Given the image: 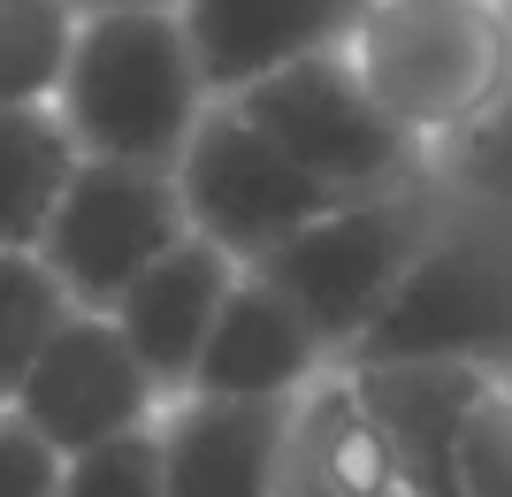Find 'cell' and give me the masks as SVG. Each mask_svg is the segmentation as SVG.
Returning <instances> with one entry per match:
<instances>
[{
	"mask_svg": "<svg viewBox=\"0 0 512 497\" xmlns=\"http://www.w3.org/2000/svg\"><path fill=\"white\" fill-rule=\"evenodd\" d=\"M0 497H62V452H46L8 406H0Z\"/></svg>",
	"mask_w": 512,
	"mask_h": 497,
	"instance_id": "cell-20",
	"label": "cell"
},
{
	"mask_svg": "<svg viewBox=\"0 0 512 497\" xmlns=\"http://www.w3.org/2000/svg\"><path fill=\"white\" fill-rule=\"evenodd\" d=\"M490 383H497V390H505V398H512V360H505V368H497V375H490Z\"/></svg>",
	"mask_w": 512,
	"mask_h": 497,
	"instance_id": "cell-22",
	"label": "cell"
},
{
	"mask_svg": "<svg viewBox=\"0 0 512 497\" xmlns=\"http://www.w3.org/2000/svg\"><path fill=\"white\" fill-rule=\"evenodd\" d=\"M367 360H451V368H482V375L505 368L512 360V215L436 207L390 306L337 368H367Z\"/></svg>",
	"mask_w": 512,
	"mask_h": 497,
	"instance_id": "cell-3",
	"label": "cell"
},
{
	"mask_svg": "<svg viewBox=\"0 0 512 497\" xmlns=\"http://www.w3.org/2000/svg\"><path fill=\"white\" fill-rule=\"evenodd\" d=\"M176 207L184 230L207 238L214 253H230L237 268H253L260 253H276L283 238H299L314 215H329L337 199L321 192L306 169H291V153L276 138H260L230 100H214L199 115V130L176 153Z\"/></svg>",
	"mask_w": 512,
	"mask_h": 497,
	"instance_id": "cell-7",
	"label": "cell"
},
{
	"mask_svg": "<svg viewBox=\"0 0 512 497\" xmlns=\"http://www.w3.org/2000/svg\"><path fill=\"white\" fill-rule=\"evenodd\" d=\"M360 398L367 429L383 436L390 467L413 497H451V444H459V413L474 390L490 383L482 368H451V360H367L337 368Z\"/></svg>",
	"mask_w": 512,
	"mask_h": 497,
	"instance_id": "cell-11",
	"label": "cell"
},
{
	"mask_svg": "<svg viewBox=\"0 0 512 497\" xmlns=\"http://www.w3.org/2000/svg\"><path fill=\"white\" fill-rule=\"evenodd\" d=\"M490 8H512V0H490Z\"/></svg>",
	"mask_w": 512,
	"mask_h": 497,
	"instance_id": "cell-23",
	"label": "cell"
},
{
	"mask_svg": "<svg viewBox=\"0 0 512 497\" xmlns=\"http://www.w3.org/2000/svg\"><path fill=\"white\" fill-rule=\"evenodd\" d=\"M299 398H169L153 421L161 497H276Z\"/></svg>",
	"mask_w": 512,
	"mask_h": 497,
	"instance_id": "cell-9",
	"label": "cell"
},
{
	"mask_svg": "<svg viewBox=\"0 0 512 497\" xmlns=\"http://www.w3.org/2000/svg\"><path fill=\"white\" fill-rule=\"evenodd\" d=\"M161 406H169V398L153 390V375L138 368V352L115 337L107 314H69V322L39 345V360L23 368L16 398H8V413L62 459L92 452L107 436L153 429Z\"/></svg>",
	"mask_w": 512,
	"mask_h": 497,
	"instance_id": "cell-8",
	"label": "cell"
},
{
	"mask_svg": "<svg viewBox=\"0 0 512 497\" xmlns=\"http://www.w3.org/2000/svg\"><path fill=\"white\" fill-rule=\"evenodd\" d=\"M77 0H0V108H46L62 85Z\"/></svg>",
	"mask_w": 512,
	"mask_h": 497,
	"instance_id": "cell-16",
	"label": "cell"
},
{
	"mask_svg": "<svg viewBox=\"0 0 512 497\" xmlns=\"http://www.w3.org/2000/svg\"><path fill=\"white\" fill-rule=\"evenodd\" d=\"M367 0H184L176 23L192 39V62L214 100H237L245 85L276 77L314 54H344Z\"/></svg>",
	"mask_w": 512,
	"mask_h": 497,
	"instance_id": "cell-10",
	"label": "cell"
},
{
	"mask_svg": "<svg viewBox=\"0 0 512 497\" xmlns=\"http://www.w3.org/2000/svg\"><path fill=\"white\" fill-rule=\"evenodd\" d=\"M92 8H169V16H176L184 0H77V16H92Z\"/></svg>",
	"mask_w": 512,
	"mask_h": 497,
	"instance_id": "cell-21",
	"label": "cell"
},
{
	"mask_svg": "<svg viewBox=\"0 0 512 497\" xmlns=\"http://www.w3.org/2000/svg\"><path fill=\"white\" fill-rule=\"evenodd\" d=\"M69 314H77V306H69L62 283L39 268V253H0V406L16 398L23 368L39 360V345Z\"/></svg>",
	"mask_w": 512,
	"mask_h": 497,
	"instance_id": "cell-17",
	"label": "cell"
},
{
	"mask_svg": "<svg viewBox=\"0 0 512 497\" xmlns=\"http://www.w3.org/2000/svg\"><path fill=\"white\" fill-rule=\"evenodd\" d=\"M276 497H413L337 368L321 383H306L299 406H291V444H283Z\"/></svg>",
	"mask_w": 512,
	"mask_h": 497,
	"instance_id": "cell-14",
	"label": "cell"
},
{
	"mask_svg": "<svg viewBox=\"0 0 512 497\" xmlns=\"http://www.w3.org/2000/svg\"><path fill=\"white\" fill-rule=\"evenodd\" d=\"M230 283H237V260L230 253H214L207 238H184V245H169V253L153 260L123 299L107 306L115 337L138 352V368L153 375L161 398H184L192 360H199V345H207L222 299H230Z\"/></svg>",
	"mask_w": 512,
	"mask_h": 497,
	"instance_id": "cell-12",
	"label": "cell"
},
{
	"mask_svg": "<svg viewBox=\"0 0 512 497\" xmlns=\"http://www.w3.org/2000/svg\"><path fill=\"white\" fill-rule=\"evenodd\" d=\"M62 497H161V444H153V429H130V436L92 444V452H69Z\"/></svg>",
	"mask_w": 512,
	"mask_h": 497,
	"instance_id": "cell-19",
	"label": "cell"
},
{
	"mask_svg": "<svg viewBox=\"0 0 512 497\" xmlns=\"http://www.w3.org/2000/svg\"><path fill=\"white\" fill-rule=\"evenodd\" d=\"M344 62L413 153L482 130L512 92V8L490 0H367Z\"/></svg>",
	"mask_w": 512,
	"mask_h": 497,
	"instance_id": "cell-2",
	"label": "cell"
},
{
	"mask_svg": "<svg viewBox=\"0 0 512 497\" xmlns=\"http://www.w3.org/2000/svg\"><path fill=\"white\" fill-rule=\"evenodd\" d=\"M46 108L69 130L77 161L176 169V153L214 108V92L169 8H92V16H77L62 85Z\"/></svg>",
	"mask_w": 512,
	"mask_h": 497,
	"instance_id": "cell-1",
	"label": "cell"
},
{
	"mask_svg": "<svg viewBox=\"0 0 512 497\" xmlns=\"http://www.w3.org/2000/svg\"><path fill=\"white\" fill-rule=\"evenodd\" d=\"M451 497H512V398L497 383L474 390L451 444Z\"/></svg>",
	"mask_w": 512,
	"mask_h": 497,
	"instance_id": "cell-18",
	"label": "cell"
},
{
	"mask_svg": "<svg viewBox=\"0 0 512 497\" xmlns=\"http://www.w3.org/2000/svg\"><path fill=\"white\" fill-rule=\"evenodd\" d=\"M260 138H276L291 153V169H306L321 192L337 199H375V192H406L421 184V153L398 138L367 85L352 77L344 54H314V62H291L276 77H260L230 100Z\"/></svg>",
	"mask_w": 512,
	"mask_h": 497,
	"instance_id": "cell-5",
	"label": "cell"
},
{
	"mask_svg": "<svg viewBox=\"0 0 512 497\" xmlns=\"http://www.w3.org/2000/svg\"><path fill=\"white\" fill-rule=\"evenodd\" d=\"M321 375H329V352L314 345V329H306L253 268H237L230 299H222L207 345H199V360H192L184 398H299Z\"/></svg>",
	"mask_w": 512,
	"mask_h": 497,
	"instance_id": "cell-13",
	"label": "cell"
},
{
	"mask_svg": "<svg viewBox=\"0 0 512 497\" xmlns=\"http://www.w3.org/2000/svg\"><path fill=\"white\" fill-rule=\"evenodd\" d=\"M184 207H176L169 169H130V161H77L39 230V268L62 283L77 314H107L153 260L184 245Z\"/></svg>",
	"mask_w": 512,
	"mask_h": 497,
	"instance_id": "cell-6",
	"label": "cell"
},
{
	"mask_svg": "<svg viewBox=\"0 0 512 497\" xmlns=\"http://www.w3.org/2000/svg\"><path fill=\"white\" fill-rule=\"evenodd\" d=\"M436 207H444V199L428 192V184L344 199V207L314 215L299 238H283L276 253H260L253 276L314 329V345L329 352V368H337L344 352L375 329V314L390 306L406 260L421 253L428 222H436Z\"/></svg>",
	"mask_w": 512,
	"mask_h": 497,
	"instance_id": "cell-4",
	"label": "cell"
},
{
	"mask_svg": "<svg viewBox=\"0 0 512 497\" xmlns=\"http://www.w3.org/2000/svg\"><path fill=\"white\" fill-rule=\"evenodd\" d=\"M77 146L54 108H0V253H31L62 199Z\"/></svg>",
	"mask_w": 512,
	"mask_h": 497,
	"instance_id": "cell-15",
	"label": "cell"
}]
</instances>
